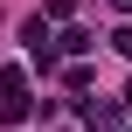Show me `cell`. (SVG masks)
Listing matches in <instances>:
<instances>
[{
    "label": "cell",
    "instance_id": "52a82bcc",
    "mask_svg": "<svg viewBox=\"0 0 132 132\" xmlns=\"http://www.w3.org/2000/svg\"><path fill=\"white\" fill-rule=\"evenodd\" d=\"M111 14H125V21H132V0H111Z\"/></svg>",
    "mask_w": 132,
    "mask_h": 132
},
{
    "label": "cell",
    "instance_id": "7a4b0ae2",
    "mask_svg": "<svg viewBox=\"0 0 132 132\" xmlns=\"http://www.w3.org/2000/svg\"><path fill=\"white\" fill-rule=\"evenodd\" d=\"M56 49H63V56H90L97 42H90V28H63V42H56Z\"/></svg>",
    "mask_w": 132,
    "mask_h": 132
},
{
    "label": "cell",
    "instance_id": "277c9868",
    "mask_svg": "<svg viewBox=\"0 0 132 132\" xmlns=\"http://www.w3.org/2000/svg\"><path fill=\"white\" fill-rule=\"evenodd\" d=\"M21 90H28V77H21L14 63H7V70H0V97H21Z\"/></svg>",
    "mask_w": 132,
    "mask_h": 132
},
{
    "label": "cell",
    "instance_id": "5b68a950",
    "mask_svg": "<svg viewBox=\"0 0 132 132\" xmlns=\"http://www.w3.org/2000/svg\"><path fill=\"white\" fill-rule=\"evenodd\" d=\"M111 49H118V56L132 63V21H125V28H111Z\"/></svg>",
    "mask_w": 132,
    "mask_h": 132
},
{
    "label": "cell",
    "instance_id": "3957f363",
    "mask_svg": "<svg viewBox=\"0 0 132 132\" xmlns=\"http://www.w3.org/2000/svg\"><path fill=\"white\" fill-rule=\"evenodd\" d=\"M21 118H28V90L21 97H0V125H21Z\"/></svg>",
    "mask_w": 132,
    "mask_h": 132
},
{
    "label": "cell",
    "instance_id": "6da1fadb",
    "mask_svg": "<svg viewBox=\"0 0 132 132\" xmlns=\"http://www.w3.org/2000/svg\"><path fill=\"white\" fill-rule=\"evenodd\" d=\"M77 111H84V125H90V132H118V104H97V97H84Z\"/></svg>",
    "mask_w": 132,
    "mask_h": 132
},
{
    "label": "cell",
    "instance_id": "8992f818",
    "mask_svg": "<svg viewBox=\"0 0 132 132\" xmlns=\"http://www.w3.org/2000/svg\"><path fill=\"white\" fill-rule=\"evenodd\" d=\"M70 7H77V0H42V14H49V21H70Z\"/></svg>",
    "mask_w": 132,
    "mask_h": 132
},
{
    "label": "cell",
    "instance_id": "ba28073f",
    "mask_svg": "<svg viewBox=\"0 0 132 132\" xmlns=\"http://www.w3.org/2000/svg\"><path fill=\"white\" fill-rule=\"evenodd\" d=\"M118 104H132V84H125V97H118Z\"/></svg>",
    "mask_w": 132,
    "mask_h": 132
}]
</instances>
